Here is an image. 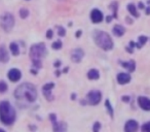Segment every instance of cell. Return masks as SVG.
Masks as SVG:
<instances>
[{"mask_svg": "<svg viewBox=\"0 0 150 132\" xmlns=\"http://www.w3.org/2000/svg\"><path fill=\"white\" fill-rule=\"evenodd\" d=\"M13 95L18 100L33 103L37 99V90L34 85L29 84V83H24L16 89Z\"/></svg>", "mask_w": 150, "mask_h": 132, "instance_id": "6da1fadb", "label": "cell"}, {"mask_svg": "<svg viewBox=\"0 0 150 132\" xmlns=\"http://www.w3.org/2000/svg\"><path fill=\"white\" fill-rule=\"evenodd\" d=\"M47 54V50L43 42L33 44L30 49V58L33 63L34 67L39 69L42 66V60Z\"/></svg>", "mask_w": 150, "mask_h": 132, "instance_id": "7a4b0ae2", "label": "cell"}, {"mask_svg": "<svg viewBox=\"0 0 150 132\" xmlns=\"http://www.w3.org/2000/svg\"><path fill=\"white\" fill-rule=\"evenodd\" d=\"M16 109L8 101H2L0 102V121L4 125L9 126L13 125L16 121Z\"/></svg>", "mask_w": 150, "mask_h": 132, "instance_id": "3957f363", "label": "cell"}, {"mask_svg": "<svg viewBox=\"0 0 150 132\" xmlns=\"http://www.w3.org/2000/svg\"><path fill=\"white\" fill-rule=\"evenodd\" d=\"M93 37H94L95 44L98 46H100L101 49H103L104 51H110L113 48V41L112 38L110 37L108 33L104 31H101V30H95L94 34H93Z\"/></svg>", "mask_w": 150, "mask_h": 132, "instance_id": "277c9868", "label": "cell"}, {"mask_svg": "<svg viewBox=\"0 0 150 132\" xmlns=\"http://www.w3.org/2000/svg\"><path fill=\"white\" fill-rule=\"evenodd\" d=\"M0 25L2 29L6 32H9L15 26V18L11 14L5 13L0 17Z\"/></svg>", "mask_w": 150, "mask_h": 132, "instance_id": "5b68a950", "label": "cell"}, {"mask_svg": "<svg viewBox=\"0 0 150 132\" xmlns=\"http://www.w3.org/2000/svg\"><path fill=\"white\" fill-rule=\"evenodd\" d=\"M101 99H102V94L100 91L93 90L86 94V102L90 105H97L100 103Z\"/></svg>", "mask_w": 150, "mask_h": 132, "instance_id": "8992f818", "label": "cell"}, {"mask_svg": "<svg viewBox=\"0 0 150 132\" xmlns=\"http://www.w3.org/2000/svg\"><path fill=\"white\" fill-rule=\"evenodd\" d=\"M54 87V83H47V84H45L43 87H42V93H43L46 100H48V101L54 100V96L52 95V90Z\"/></svg>", "mask_w": 150, "mask_h": 132, "instance_id": "52a82bcc", "label": "cell"}, {"mask_svg": "<svg viewBox=\"0 0 150 132\" xmlns=\"http://www.w3.org/2000/svg\"><path fill=\"white\" fill-rule=\"evenodd\" d=\"M83 57H84V52H83V50L80 48L75 49V50H73L72 52H71V60L75 63L80 62Z\"/></svg>", "mask_w": 150, "mask_h": 132, "instance_id": "ba28073f", "label": "cell"}, {"mask_svg": "<svg viewBox=\"0 0 150 132\" xmlns=\"http://www.w3.org/2000/svg\"><path fill=\"white\" fill-rule=\"evenodd\" d=\"M104 19V16H103L102 11H99V9H95L91 13V20H92L93 23H101Z\"/></svg>", "mask_w": 150, "mask_h": 132, "instance_id": "9c48e42d", "label": "cell"}, {"mask_svg": "<svg viewBox=\"0 0 150 132\" xmlns=\"http://www.w3.org/2000/svg\"><path fill=\"white\" fill-rule=\"evenodd\" d=\"M138 104L144 111H150V99L147 98V97L140 96L138 98Z\"/></svg>", "mask_w": 150, "mask_h": 132, "instance_id": "30bf717a", "label": "cell"}, {"mask_svg": "<svg viewBox=\"0 0 150 132\" xmlns=\"http://www.w3.org/2000/svg\"><path fill=\"white\" fill-rule=\"evenodd\" d=\"M7 76H8V78L11 81V82H18V81L21 80L22 73L19 69H17V68H13V69H11L8 71Z\"/></svg>", "mask_w": 150, "mask_h": 132, "instance_id": "8fae6325", "label": "cell"}, {"mask_svg": "<svg viewBox=\"0 0 150 132\" xmlns=\"http://www.w3.org/2000/svg\"><path fill=\"white\" fill-rule=\"evenodd\" d=\"M138 123L135 120H129V121L125 123V132H135L138 129Z\"/></svg>", "mask_w": 150, "mask_h": 132, "instance_id": "7c38bea8", "label": "cell"}, {"mask_svg": "<svg viewBox=\"0 0 150 132\" xmlns=\"http://www.w3.org/2000/svg\"><path fill=\"white\" fill-rule=\"evenodd\" d=\"M131 81V76L129 73H125V72H120L117 74V82L120 85H125L129 83Z\"/></svg>", "mask_w": 150, "mask_h": 132, "instance_id": "4fadbf2b", "label": "cell"}, {"mask_svg": "<svg viewBox=\"0 0 150 132\" xmlns=\"http://www.w3.org/2000/svg\"><path fill=\"white\" fill-rule=\"evenodd\" d=\"M9 60V56L7 50L4 46H0V62L2 63H6Z\"/></svg>", "mask_w": 150, "mask_h": 132, "instance_id": "5bb4252c", "label": "cell"}, {"mask_svg": "<svg viewBox=\"0 0 150 132\" xmlns=\"http://www.w3.org/2000/svg\"><path fill=\"white\" fill-rule=\"evenodd\" d=\"M52 125H54V131H56V132H63L67 130V124L64 123V122L58 123V122L56 121L52 123Z\"/></svg>", "mask_w": 150, "mask_h": 132, "instance_id": "9a60e30c", "label": "cell"}, {"mask_svg": "<svg viewBox=\"0 0 150 132\" xmlns=\"http://www.w3.org/2000/svg\"><path fill=\"white\" fill-rule=\"evenodd\" d=\"M112 32H113V34H114L115 36H118V37H120V36H122L123 34H125V27H122L121 25H115L114 27H113V29H112Z\"/></svg>", "mask_w": 150, "mask_h": 132, "instance_id": "2e32d148", "label": "cell"}, {"mask_svg": "<svg viewBox=\"0 0 150 132\" xmlns=\"http://www.w3.org/2000/svg\"><path fill=\"white\" fill-rule=\"evenodd\" d=\"M120 63H121V65H122V67L127 68L129 72H133L136 68V63L134 60H131V61H129V62H120Z\"/></svg>", "mask_w": 150, "mask_h": 132, "instance_id": "e0dca14e", "label": "cell"}, {"mask_svg": "<svg viewBox=\"0 0 150 132\" xmlns=\"http://www.w3.org/2000/svg\"><path fill=\"white\" fill-rule=\"evenodd\" d=\"M100 78V73L97 69H91L88 72V78L90 80H98Z\"/></svg>", "mask_w": 150, "mask_h": 132, "instance_id": "ac0fdd59", "label": "cell"}, {"mask_svg": "<svg viewBox=\"0 0 150 132\" xmlns=\"http://www.w3.org/2000/svg\"><path fill=\"white\" fill-rule=\"evenodd\" d=\"M9 50H11V54L13 56H18L20 54V48L18 46V44H16V42H11V46H9Z\"/></svg>", "mask_w": 150, "mask_h": 132, "instance_id": "d6986e66", "label": "cell"}, {"mask_svg": "<svg viewBox=\"0 0 150 132\" xmlns=\"http://www.w3.org/2000/svg\"><path fill=\"white\" fill-rule=\"evenodd\" d=\"M127 11H129V14H131L133 17H135V18L139 17V14H138V11H137V9H136L135 5L132 4V3H129V4L127 5Z\"/></svg>", "mask_w": 150, "mask_h": 132, "instance_id": "ffe728a7", "label": "cell"}, {"mask_svg": "<svg viewBox=\"0 0 150 132\" xmlns=\"http://www.w3.org/2000/svg\"><path fill=\"white\" fill-rule=\"evenodd\" d=\"M28 16H29V9H25V7L20 9V17H21L22 19H26Z\"/></svg>", "mask_w": 150, "mask_h": 132, "instance_id": "44dd1931", "label": "cell"}, {"mask_svg": "<svg viewBox=\"0 0 150 132\" xmlns=\"http://www.w3.org/2000/svg\"><path fill=\"white\" fill-rule=\"evenodd\" d=\"M63 46V44L61 40H57V41H54L52 44V48L54 49V50H60V49H62Z\"/></svg>", "mask_w": 150, "mask_h": 132, "instance_id": "7402d4cb", "label": "cell"}, {"mask_svg": "<svg viewBox=\"0 0 150 132\" xmlns=\"http://www.w3.org/2000/svg\"><path fill=\"white\" fill-rule=\"evenodd\" d=\"M8 87H7L6 83L3 82V81H0V93H4L7 91Z\"/></svg>", "mask_w": 150, "mask_h": 132, "instance_id": "603a6c76", "label": "cell"}, {"mask_svg": "<svg viewBox=\"0 0 150 132\" xmlns=\"http://www.w3.org/2000/svg\"><path fill=\"white\" fill-rule=\"evenodd\" d=\"M105 106H106L107 109H108V111H109V113H110L111 118H113V108H112V106H111V104H110V101L106 100V102H105Z\"/></svg>", "mask_w": 150, "mask_h": 132, "instance_id": "cb8c5ba5", "label": "cell"}, {"mask_svg": "<svg viewBox=\"0 0 150 132\" xmlns=\"http://www.w3.org/2000/svg\"><path fill=\"white\" fill-rule=\"evenodd\" d=\"M57 28H58V33L60 36H65V34H66V30H65V28H63L62 26H57Z\"/></svg>", "mask_w": 150, "mask_h": 132, "instance_id": "d4e9b609", "label": "cell"}, {"mask_svg": "<svg viewBox=\"0 0 150 132\" xmlns=\"http://www.w3.org/2000/svg\"><path fill=\"white\" fill-rule=\"evenodd\" d=\"M142 131L150 132V122H147V123H145L142 126Z\"/></svg>", "mask_w": 150, "mask_h": 132, "instance_id": "484cf974", "label": "cell"}, {"mask_svg": "<svg viewBox=\"0 0 150 132\" xmlns=\"http://www.w3.org/2000/svg\"><path fill=\"white\" fill-rule=\"evenodd\" d=\"M147 39L148 38L146 37V36H139V44H141V46H144V44H146V42H147Z\"/></svg>", "mask_w": 150, "mask_h": 132, "instance_id": "4316f807", "label": "cell"}, {"mask_svg": "<svg viewBox=\"0 0 150 132\" xmlns=\"http://www.w3.org/2000/svg\"><path fill=\"white\" fill-rule=\"evenodd\" d=\"M100 129H101V124L99 123V122H96V123L94 124V128H93V130H94V132H98Z\"/></svg>", "mask_w": 150, "mask_h": 132, "instance_id": "83f0119b", "label": "cell"}, {"mask_svg": "<svg viewBox=\"0 0 150 132\" xmlns=\"http://www.w3.org/2000/svg\"><path fill=\"white\" fill-rule=\"evenodd\" d=\"M52 35H54V33H52V30H47V31H46V37L47 38H52Z\"/></svg>", "mask_w": 150, "mask_h": 132, "instance_id": "f1b7e54d", "label": "cell"}, {"mask_svg": "<svg viewBox=\"0 0 150 132\" xmlns=\"http://www.w3.org/2000/svg\"><path fill=\"white\" fill-rule=\"evenodd\" d=\"M50 120H52V123H54V122H56L57 117H56V115H54V113H50Z\"/></svg>", "mask_w": 150, "mask_h": 132, "instance_id": "f546056e", "label": "cell"}, {"mask_svg": "<svg viewBox=\"0 0 150 132\" xmlns=\"http://www.w3.org/2000/svg\"><path fill=\"white\" fill-rule=\"evenodd\" d=\"M121 99H122L123 102H129V96H122V97H121Z\"/></svg>", "mask_w": 150, "mask_h": 132, "instance_id": "4dcf8cb0", "label": "cell"}, {"mask_svg": "<svg viewBox=\"0 0 150 132\" xmlns=\"http://www.w3.org/2000/svg\"><path fill=\"white\" fill-rule=\"evenodd\" d=\"M54 67H57V68H58V67H60V65H61V62H60V61H56V62H54Z\"/></svg>", "mask_w": 150, "mask_h": 132, "instance_id": "1f68e13d", "label": "cell"}, {"mask_svg": "<svg viewBox=\"0 0 150 132\" xmlns=\"http://www.w3.org/2000/svg\"><path fill=\"white\" fill-rule=\"evenodd\" d=\"M81 34H82V31H81V30H78V31L76 32V37H79V36L81 35Z\"/></svg>", "mask_w": 150, "mask_h": 132, "instance_id": "d6a6232c", "label": "cell"}, {"mask_svg": "<svg viewBox=\"0 0 150 132\" xmlns=\"http://www.w3.org/2000/svg\"><path fill=\"white\" fill-rule=\"evenodd\" d=\"M146 15H150V7L146 9Z\"/></svg>", "mask_w": 150, "mask_h": 132, "instance_id": "836d02e7", "label": "cell"}, {"mask_svg": "<svg viewBox=\"0 0 150 132\" xmlns=\"http://www.w3.org/2000/svg\"><path fill=\"white\" fill-rule=\"evenodd\" d=\"M139 7H140L141 9H144V4H143V3L140 2V3H139Z\"/></svg>", "mask_w": 150, "mask_h": 132, "instance_id": "e575fe53", "label": "cell"}, {"mask_svg": "<svg viewBox=\"0 0 150 132\" xmlns=\"http://www.w3.org/2000/svg\"><path fill=\"white\" fill-rule=\"evenodd\" d=\"M111 19H112V17H111V16H109V17L107 18V22H108V23H109V22L111 21Z\"/></svg>", "mask_w": 150, "mask_h": 132, "instance_id": "d590c367", "label": "cell"}, {"mask_svg": "<svg viewBox=\"0 0 150 132\" xmlns=\"http://www.w3.org/2000/svg\"><path fill=\"white\" fill-rule=\"evenodd\" d=\"M75 97H76V95H75V94L71 95V98H72V100H75Z\"/></svg>", "mask_w": 150, "mask_h": 132, "instance_id": "8d00e7d4", "label": "cell"}, {"mask_svg": "<svg viewBox=\"0 0 150 132\" xmlns=\"http://www.w3.org/2000/svg\"><path fill=\"white\" fill-rule=\"evenodd\" d=\"M54 74H56V76H60V71H56L54 72Z\"/></svg>", "mask_w": 150, "mask_h": 132, "instance_id": "74e56055", "label": "cell"}]
</instances>
